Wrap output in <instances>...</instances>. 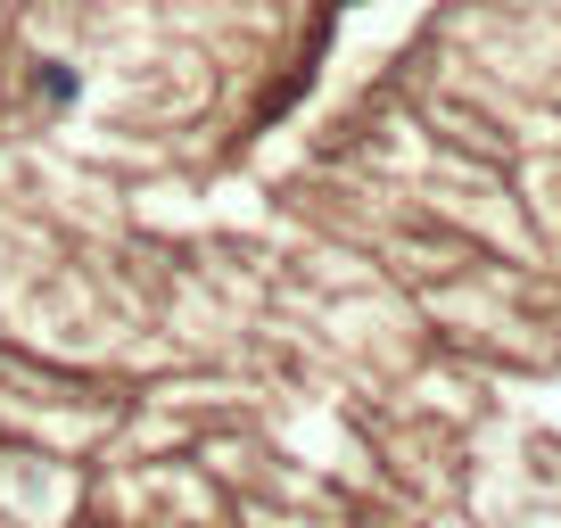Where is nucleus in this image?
Masks as SVG:
<instances>
[{"label":"nucleus","instance_id":"1","mask_svg":"<svg viewBox=\"0 0 561 528\" xmlns=\"http://www.w3.org/2000/svg\"><path fill=\"white\" fill-rule=\"evenodd\" d=\"M75 91H83V83H75V67H58V58H50V67H42V100H58V107H67Z\"/></svg>","mask_w":561,"mask_h":528}]
</instances>
